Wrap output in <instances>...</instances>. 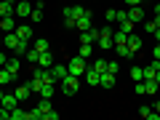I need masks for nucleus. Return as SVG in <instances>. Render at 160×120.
<instances>
[{
  "label": "nucleus",
  "mask_w": 160,
  "mask_h": 120,
  "mask_svg": "<svg viewBox=\"0 0 160 120\" xmlns=\"http://www.w3.org/2000/svg\"><path fill=\"white\" fill-rule=\"evenodd\" d=\"M86 11L88 8H83V6H67L64 8V27H78V19Z\"/></svg>",
  "instance_id": "1"
},
{
  "label": "nucleus",
  "mask_w": 160,
  "mask_h": 120,
  "mask_svg": "<svg viewBox=\"0 0 160 120\" xmlns=\"http://www.w3.org/2000/svg\"><path fill=\"white\" fill-rule=\"evenodd\" d=\"M67 69H69V75H75V78H80V75H83V72L88 69V62H86V59H83V56L78 53V56H72V59H69Z\"/></svg>",
  "instance_id": "2"
},
{
  "label": "nucleus",
  "mask_w": 160,
  "mask_h": 120,
  "mask_svg": "<svg viewBox=\"0 0 160 120\" xmlns=\"http://www.w3.org/2000/svg\"><path fill=\"white\" fill-rule=\"evenodd\" d=\"M69 75V69H67V64H59V62H53L51 67H48V78L53 80V83H62L64 78Z\"/></svg>",
  "instance_id": "3"
},
{
  "label": "nucleus",
  "mask_w": 160,
  "mask_h": 120,
  "mask_svg": "<svg viewBox=\"0 0 160 120\" xmlns=\"http://www.w3.org/2000/svg\"><path fill=\"white\" fill-rule=\"evenodd\" d=\"M59 86H62V93L72 96V93H78V88H80V78H75V75H67V78H64Z\"/></svg>",
  "instance_id": "4"
},
{
  "label": "nucleus",
  "mask_w": 160,
  "mask_h": 120,
  "mask_svg": "<svg viewBox=\"0 0 160 120\" xmlns=\"http://www.w3.org/2000/svg\"><path fill=\"white\" fill-rule=\"evenodd\" d=\"M128 19L133 24H142L144 22V8L142 6H128Z\"/></svg>",
  "instance_id": "5"
},
{
  "label": "nucleus",
  "mask_w": 160,
  "mask_h": 120,
  "mask_svg": "<svg viewBox=\"0 0 160 120\" xmlns=\"http://www.w3.org/2000/svg\"><path fill=\"white\" fill-rule=\"evenodd\" d=\"M19 40H22V38H19L16 32H3V48H11V51H13V48L19 46Z\"/></svg>",
  "instance_id": "6"
},
{
  "label": "nucleus",
  "mask_w": 160,
  "mask_h": 120,
  "mask_svg": "<svg viewBox=\"0 0 160 120\" xmlns=\"http://www.w3.org/2000/svg\"><path fill=\"white\" fill-rule=\"evenodd\" d=\"M0 32H16V19L13 16H0Z\"/></svg>",
  "instance_id": "7"
},
{
  "label": "nucleus",
  "mask_w": 160,
  "mask_h": 120,
  "mask_svg": "<svg viewBox=\"0 0 160 120\" xmlns=\"http://www.w3.org/2000/svg\"><path fill=\"white\" fill-rule=\"evenodd\" d=\"M91 27H93V19H91V11H86V13H83V16L78 19V27H75V29H80V32H86V29H91Z\"/></svg>",
  "instance_id": "8"
},
{
  "label": "nucleus",
  "mask_w": 160,
  "mask_h": 120,
  "mask_svg": "<svg viewBox=\"0 0 160 120\" xmlns=\"http://www.w3.org/2000/svg\"><path fill=\"white\" fill-rule=\"evenodd\" d=\"M16 11V0H0V16H13Z\"/></svg>",
  "instance_id": "9"
},
{
  "label": "nucleus",
  "mask_w": 160,
  "mask_h": 120,
  "mask_svg": "<svg viewBox=\"0 0 160 120\" xmlns=\"http://www.w3.org/2000/svg\"><path fill=\"white\" fill-rule=\"evenodd\" d=\"M158 80L149 78V80H142V93H147V96H152V93H158Z\"/></svg>",
  "instance_id": "10"
},
{
  "label": "nucleus",
  "mask_w": 160,
  "mask_h": 120,
  "mask_svg": "<svg viewBox=\"0 0 160 120\" xmlns=\"http://www.w3.org/2000/svg\"><path fill=\"white\" fill-rule=\"evenodd\" d=\"M56 86H59V83H53V80H43V88H40V96L51 99L53 93H56Z\"/></svg>",
  "instance_id": "11"
},
{
  "label": "nucleus",
  "mask_w": 160,
  "mask_h": 120,
  "mask_svg": "<svg viewBox=\"0 0 160 120\" xmlns=\"http://www.w3.org/2000/svg\"><path fill=\"white\" fill-rule=\"evenodd\" d=\"M0 104H3V109H8V112H11V109H13V107L19 104V99H16V93H3Z\"/></svg>",
  "instance_id": "12"
},
{
  "label": "nucleus",
  "mask_w": 160,
  "mask_h": 120,
  "mask_svg": "<svg viewBox=\"0 0 160 120\" xmlns=\"http://www.w3.org/2000/svg\"><path fill=\"white\" fill-rule=\"evenodd\" d=\"M96 40H99V29H96V27L80 32V43H96Z\"/></svg>",
  "instance_id": "13"
},
{
  "label": "nucleus",
  "mask_w": 160,
  "mask_h": 120,
  "mask_svg": "<svg viewBox=\"0 0 160 120\" xmlns=\"http://www.w3.org/2000/svg\"><path fill=\"white\" fill-rule=\"evenodd\" d=\"M83 78H86V83H88V86H99V78H102V72H96L93 67H88L86 72H83Z\"/></svg>",
  "instance_id": "14"
},
{
  "label": "nucleus",
  "mask_w": 160,
  "mask_h": 120,
  "mask_svg": "<svg viewBox=\"0 0 160 120\" xmlns=\"http://www.w3.org/2000/svg\"><path fill=\"white\" fill-rule=\"evenodd\" d=\"M29 13H32V3H27V0L16 3V16H22V19H29Z\"/></svg>",
  "instance_id": "15"
},
{
  "label": "nucleus",
  "mask_w": 160,
  "mask_h": 120,
  "mask_svg": "<svg viewBox=\"0 0 160 120\" xmlns=\"http://www.w3.org/2000/svg\"><path fill=\"white\" fill-rule=\"evenodd\" d=\"M51 64H53V53H51V51H43V53H40V56H38V67L48 69V67H51Z\"/></svg>",
  "instance_id": "16"
},
{
  "label": "nucleus",
  "mask_w": 160,
  "mask_h": 120,
  "mask_svg": "<svg viewBox=\"0 0 160 120\" xmlns=\"http://www.w3.org/2000/svg\"><path fill=\"white\" fill-rule=\"evenodd\" d=\"M139 115H142L144 120H160V112L155 107H142V109H139Z\"/></svg>",
  "instance_id": "17"
},
{
  "label": "nucleus",
  "mask_w": 160,
  "mask_h": 120,
  "mask_svg": "<svg viewBox=\"0 0 160 120\" xmlns=\"http://www.w3.org/2000/svg\"><path fill=\"white\" fill-rule=\"evenodd\" d=\"M99 86H102V88H115V75H112V72H102Z\"/></svg>",
  "instance_id": "18"
},
{
  "label": "nucleus",
  "mask_w": 160,
  "mask_h": 120,
  "mask_svg": "<svg viewBox=\"0 0 160 120\" xmlns=\"http://www.w3.org/2000/svg\"><path fill=\"white\" fill-rule=\"evenodd\" d=\"M35 109H38V112H40V120H43V115H46L48 109H53V107H51V99L40 96V102H38V107H35Z\"/></svg>",
  "instance_id": "19"
},
{
  "label": "nucleus",
  "mask_w": 160,
  "mask_h": 120,
  "mask_svg": "<svg viewBox=\"0 0 160 120\" xmlns=\"http://www.w3.org/2000/svg\"><path fill=\"white\" fill-rule=\"evenodd\" d=\"M16 35L24 40H32V27L29 24H16Z\"/></svg>",
  "instance_id": "20"
},
{
  "label": "nucleus",
  "mask_w": 160,
  "mask_h": 120,
  "mask_svg": "<svg viewBox=\"0 0 160 120\" xmlns=\"http://www.w3.org/2000/svg\"><path fill=\"white\" fill-rule=\"evenodd\" d=\"M6 69L13 75V78H16L19 69H22V62H19V56H16V59H8V62H6Z\"/></svg>",
  "instance_id": "21"
},
{
  "label": "nucleus",
  "mask_w": 160,
  "mask_h": 120,
  "mask_svg": "<svg viewBox=\"0 0 160 120\" xmlns=\"http://www.w3.org/2000/svg\"><path fill=\"white\" fill-rule=\"evenodd\" d=\"M128 48H131L133 53H136V51H142V38L131 32V35H128Z\"/></svg>",
  "instance_id": "22"
},
{
  "label": "nucleus",
  "mask_w": 160,
  "mask_h": 120,
  "mask_svg": "<svg viewBox=\"0 0 160 120\" xmlns=\"http://www.w3.org/2000/svg\"><path fill=\"white\" fill-rule=\"evenodd\" d=\"M112 51L118 53L120 59H131V56H133V51H131V48H128V43H126V46H115Z\"/></svg>",
  "instance_id": "23"
},
{
  "label": "nucleus",
  "mask_w": 160,
  "mask_h": 120,
  "mask_svg": "<svg viewBox=\"0 0 160 120\" xmlns=\"http://www.w3.org/2000/svg\"><path fill=\"white\" fill-rule=\"evenodd\" d=\"M13 80H16V78H13L6 67H0V86H8V83H13Z\"/></svg>",
  "instance_id": "24"
},
{
  "label": "nucleus",
  "mask_w": 160,
  "mask_h": 120,
  "mask_svg": "<svg viewBox=\"0 0 160 120\" xmlns=\"http://www.w3.org/2000/svg\"><path fill=\"white\" fill-rule=\"evenodd\" d=\"M29 19H32L35 24L43 22V3H38V8H32V13H29Z\"/></svg>",
  "instance_id": "25"
},
{
  "label": "nucleus",
  "mask_w": 160,
  "mask_h": 120,
  "mask_svg": "<svg viewBox=\"0 0 160 120\" xmlns=\"http://www.w3.org/2000/svg\"><path fill=\"white\" fill-rule=\"evenodd\" d=\"M13 93H16V99H19V102H24V99H27V96H29L32 91H29V86H19L16 91H13Z\"/></svg>",
  "instance_id": "26"
},
{
  "label": "nucleus",
  "mask_w": 160,
  "mask_h": 120,
  "mask_svg": "<svg viewBox=\"0 0 160 120\" xmlns=\"http://www.w3.org/2000/svg\"><path fill=\"white\" fill-rule=\"evenodd\" d=\"M32 46L38 48L40 53H43V51H51V46H48V40H46V38H38V40H35V43H32Z\"/></svg>",
  "instance_id": "27"
},
{
  "label": "nucleus",
  "mask_w": 160,
  "mask_h": 120,
  "mask_svg": "<svg viewBox=\"0 0 160 120\" xmlns=\"http://www.w3.org/2000/svg\"><path fill=\"white\" fill-rule=\"evenodd\" d=\"M91 53H93V43H80V56L88 59Z\"/></svg>",
  "instance_id": "28"
},
{
  "label": "nucleus",
  "mask_w": 160,
  "mask_h": 120,
  "mask_svg": "<svg viewBox=\"0 0 160 120\" xmlns=\"http://www.w3.org/2000/svg\"><path fill=\"white\" fill-rule=\"evenodd\" d=\"M27 86H29V91H35V93L40 96V88H43V80H40V78H32V80L27 83Z\"/></svg>",
  "instance_id": "29"
},
{
  "label": "nucleus",
  "mask_w": 160,
  "mask_h": 120,
  "mask_svg": "<svg viewBox=\"0 0 160 120\" xmlns=\"http://www.w3.org/2000/svg\"><path fill=\"white\" fill-rule=\"evenodd\" d=\"M118 24H120V29H123L126 35H131V32H133V27H136V24H133L131 19H123V22H118Z\"/></svg>",
  "instance_id": "30"
},
{
  "label": "nucleus",
  "mask_w": 160,
  "mask_h": 120,
  "mask_svg": "<svg viewBox=\"0 0 160 120\" xmlns=\"http://www.w3.org/2000/svg\"><path fill=\"white\" fill-rule=\"evenodd\" d=\"M11 120H27V112L19 109V107H13V109H11Z\"/></svg>",
  "instance_id": "31"
},
{
  "label": "nucleus",
  "mask_w": 160,
  "mask_h": 120,
  "mask_svg": "<svg viewBox=\"0 0 160 120\" xmlns=\"http://www.w3.org/2000/svg\"><path fill=\"white\" fill-rule=\"evenodd\" d=\"M131 78L136 80V83H139V80H144V67H131Z\"/></svg>",
  "instance_id": "32"
},
{
  "label": "nucleus",
  "mask_w": 160,
  "mask_h": 120,
  "mask_svg": "<svg viewBox=\"0 0 160 120\" xmlns=\"http://www.w3.org/2000/svg\"><path fill=\"white\" fill-rule=\"evenodd\" d=\"M38 56H40V51H38L35 46H29V51H27V59H29L32 64H38Z\"/></svg>",
  "instance_id": "33"
},
{
  "label": "nucleus",
  "mask_w": 160,
  "mask_h": 120,
  "mask_svg": "<svg viewBox=\"0 0 160 120\" xmlns=\"http://www.w3.org/2000/svg\"><path fill=\"white\" fill-rule=\"evenodd\" d=\"M91 67L96 69V72H107V62H104V59H96V62H93Z\"/></svg>",
  "instance_id": "34"
},
{
  "label": "nucleus",
  "mask_w": 160,
  "mask_h": 120,
  "mask_svg": "<svg viewBox=\"0 0 160 120\" xmlns=\"http://www.w3.org/2000/svg\"><path fill=\"white\" fill-rule=\"evenodd\" d=\"M107 24H118V11H115V8L107 11Z\"/></svg>",
  "instance_id": "35"
},
{
  "label": "nucleus",
  "mask_w": 160,
  "mask_h": 120,
  "mask_svg": "<svg viewBox=\"0 0 160 120\" xmlns=\"http://www.w3.org/2000/svg\"><path fill=\"white\" fill-rule=\"evenodd\" d=\"M107 72L118 75V72H120V62H107Z\"/></svg>",
  "instance_id": "36"
},
{
  "label": "nucleus",
  "mask_w": 160,
  "mask_h": 120,
  "mask_svg": "<svg viewBox=\"0 0 160 120\" xmlns=\"http://www.w3.org/2000/svg\"><path fill=\"white\" fill-rule=\"evenodd\" d=\"M43 120H59V112L56 109H48V112L43 115Z\"/></svg>",
  "instance_id": "37"
},
{
  "label": "nucleus",
  "mask_w": 160,
  "mask_h": 120,
  "mask_svg": "<svg viewBox=\"0 0 160 120\" xmlns=\"http://www.w3.org/2000/svg\"><path fill=\"white\" fill-rule=\"evenodd\" d=\"M123 3H126V6H142L144 0H123Z\"/></svg>",
  "instance_id": "38"
},
{
  "label": "nucleus",
  "mask_w": 160,
  "mask_h": 120,
  "mask_svg": "<svg viewBox=\"0 0 160 120\" xmlns=\"http://www.w3.org/2000/svg\"><path fill=\"white\" fill-rule=\"evenodd\" d=\"M152 56H155V59H160V43H158V46L152 48Z\"/></svg>",
  "instance_id": "39"
},
{
  "label": "nucleus",
  "mask_w": 160,
  "mask_h": 120,
  "mask_svg": "<svg viewBox=\"0 0 160 120\" xmlns=\"http://www.w3.org/2000/svg\"><path fill=\"white\" fill-rule=\"evenodd\" d=\"M6 62H8V56H6L3 51H0V67H6Z\"/></svg>",
  "instance_id": "40"
},
{
  "label": "nucleus",
  "mask_w": 160,
  "mask_h": 120,
  "mask_svg": "<svg viewBox=\"0 0 160 120\" xmlns=\"http://www.w3.org/2000/svg\"><path fill=\"white\" fill-rule=\"evenodd\" d=\"M155 16L160 19V3H158V6H155Z\"/></svg>",
  "instance_id": "41"
},
{
  "label": "nucleus",
  "mask_w": 160,
  "mask_h": 120,
  "mask_svg": "<svg viewBox=\"0 0 160 120\" xmlns=\"http://www.w3.org/2000/svg\"><path fill=\"white\" fill-rule=\"evenodd\" d=\"M155 80H158V86H160V69H158V72H155Z\"/></svg>",
  "instance_id": "42"
},
{
  "label": "nucleus",
  "mask_w": 160,
  "mask_h": 120,
  "mask_svg": "<svg viewBox=\"0 0 160 120\" xmlns=\"http://www.w3.org/2000/svg\"><path fill=\"white\" fill-rule=\"evenodd\" d=\"M155 109H158V112H160V102H155Z\"/></svg>",
  "instance_id": "43"
},
{
  "label": "nucleus",
  "mask_w": 160,
  "mask_h": 120,
  "mask_svg": "<svg viewBox=\"0 0 160 120\" xmlns=\"http://www.w3.org/2000/svg\"><path fill=\"white\" fill-rule=\"evenodd\" d=\"M0 48H3V35H0Z\"/></svg>",
  "instance_id": "44"
},
{
  "label": "nucleus",
  "mask_w": 160,
  "mask_h": 120,
  "mask_svg": "<svg viewBox=\"0 0 160 120\" xmlns=\"http://www.w3.org/2000/svg\"><path fill=\"white\" fill-rule=\"evenodd\" d=\"M0 99H3V91H0Z\"/></svg>",
  "instance_id": "45"
},
{
  "label": "nucleus",
  "mask_w": 160,
  "mask_h": 120,
  "mask_svg": "<svg viewBox=\"0 0 160 120\" xmlns=\"http://www.w3.org/2000/svg\"><path fill=\"white\" fill-rule=\"evenodd\" d=\"M158 62H160V59H158Z\"/></svg>",
  "instance_id": "46"
}]
</instances>
